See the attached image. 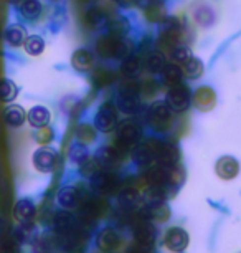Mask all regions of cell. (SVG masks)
Returning a JSON list of instances; mask_svg holds the SVG:
<instances>
[{
	"mask_svg": "<svg viewBox=\"0 0 241 253\" xmlns=\"http://www.w3.org/2000/svg\"><path fill=\"white\" fill-rule=\"evenodd\" d=\"M3 235V222H2V218H0V238H2Z\"/></svg>",
	"mask_w": 241,
	"mask_h": 253,
	"instance_id": "f6af8a7d",
	"label": "cell"
},
{
	"mask_svg": "<svg viewBox=\"0 0 241 253\" xmlns=\"http://www.w3.org/2000/svg\"><path fill=\"white\" fill-rule=\"evenodd\" d=\"M101 170H104V169L101 167V164L98 162L96 157H94V159H86L81 164V174L86 175V177H89V179H93L94 175H98Z\"/></svg>",
	"mask_w": 241,
	"mask_h": 253,
	"instance_id": "60d3db41",
	"label": "cell"
},
{
	"mask_svg": "<svg viewBox=\"0 0 241 253\" xmlns=\"http://www.w3.org/2000/svg\"><path fill=\"white\" fill-rule=\"evenodd\" d=\"M124 152H126L124 149H121V147H117V146L103 147L96 154V159L104 170H114L121 166V162L124 161Z\"/></svg>",
	"mask_w": 241,
	"mask_h": 253,
	"instance_id": "9c48e42d",
	"label": "cell"
},
{
	"mask_svg": "<svg viewBox=\"0 0 241 253\" xmlns=\"http://www.w3.org/2000/svg\"><path fill=\"white\" fill-rule=\"evenodd\" d=\"M215 170H216V174H218L221 179L230 180V179H235L236 175H238L240 164H238V161H236L235 157L223 156L221 159H218V162H216Z\"/></svg>",
	"mask_w": 241,
	"mask_h": 253,
	"instance_id": "2e32d148",
	"label": "cell"
},
{
	"mask_svg": "<svg viewBox=\"0 0 241 253\" xmlns=\"http://www.w3.org/2000/svg\"><path fill=\"white\" fill-rule=\"evenodd\" d=\"M162 73V81L169 86H175V84H180L183 71L178 65H165V68L160 71Z\"/></svg>",
	"mask_w": 241,
	"mask_h": 253,
	"instance_id": "83f0119b",
	"label": "cell"
},
{
	"mask_svg": "<svg viewBox=\"0 0 241 253\" xmlns=\"http://www.w3.org/2000/svg\"><path fill=\"white\" fill-rule=\"evenodd\" d=\"M164 243L170 252H183L188 245V233L180 227H172L165 232Z\"/></svg>",
	"mask_w": 241,
	"mask_h": 253,
	"instance_id": "7c38bea8",
	"label": "cell"
},
{
	"mask_svg": "<svg viewBox=\"0 0 241 253\" xmlns=\"http://www.w3.org/2000/svg\"><path fill=\"white\" fill-rule=\"evenodd\" d=\"M84 25H86L89 30H96L106 22V12L103 10L101 7L96 8H89V10L84 13Z\"/></svg>",
	"mask_w": 241,
	"mask_h": 253,
	"instance_id": "4316f807",
	"label": "cell"
},
{
	"mask_svg": "<svg viewBox=\"0 0 241 253\" xmlns=\"http://www.w3.org/2000/svg\"><path fill=\"white\" fill-rule=\"evenodd\" d=\"M3 119L10 127H20L27 119V114L23 111L22 106L18 104H10L7 106V109L3 111Z\"/></svg>",
	"mask_w": 241,
	"mask_h": 253,
	"instance_id": "cb8c5ba5",
	"label": "cell"
},
{
	"mask_svg": "<svg viewBox=\"0 0 241 253\" xmlns=\"http://www.w3.org/2000/svg\"><path fill=\"white\" fill-rule=\"evenodd\" d=\"M23 45H25V51H27L28 55H32V56H38V55L43 53V50H45L43 38L38 37V35L28 37Z\"/></svg>",
	"mask_w": 241,
	"mask_h": 253,
	"instance_id": "e575fe53",
	"label": "cell"
},
{
	"mask_svg": "<svg viewBox=\"0 0 241 253\" xmlns=\"http://www.w3.org/2000/svg\"><path fill=\"white\" fill-rule=\"evenodd\" d=\"M195 22L200 23L202 27H210L215 22V12L207 5L198 7L195 12Z\"/></svg>",
	"mask_w": 241,
	"mask_h": 253,
	"instance_id": "8d00e7d4",
	"label": "cell"
},
{
	"mask_svg": "<svg viewBox=\"0 0 241 253\" xmlns=\"http://www.w3.org/2000/svg\"><path fill=\"white\" fill-rule=\"evenodd\" d=\"M119 177L111 170H101L91 179V185L96 194L101 195H116L119 194Z\"/></svg>",
	"mask_w": 241,
	"mask_h": 253,
	"instance_id": "277c9868",
	"label": "cell"
},
{
	"mask_svg": "<svg viewBox=\"0 0 241 253\" xmlns=\"http://www.w3.org/2000/svg\"><path fill=\"white\" fill-rule=\"evenodd\" d=\"M117 124V111L112 103H104L98 109L96 116H94V126L101 132H111L114 131Z\"/></svg>",
	"mask_w": 241,
	"mask_h": 253,
	"instance_id": "52a82bcc",
	"label": "cell"
},
{
	"mask_svg": "<svg viewBox=\"0 0 241 253\" xmlns=\"http://www.w3.org/2000/svg\"><path fill=\"white\" fill-rule=\"evenodd\" d=\"M43 253H48V252H43Z\"/></svg>",
	"mask_w": 241,
	"mask_h": 253,
	"instance_id": "f907efd6",
	"label": "cell"
},
{
	"mask_svg": "<svg viewBox=\"0 0 241 253\" xmlns=\"http://www.w3.org/2000/svg\"><path fill=\"white\" fill-rule=\"evenodd\" d=\"M142 70V61H140V56H129L122 61L121 65V73L127 76V78H134L140 73Z\"/></svg>",
	"mask_w": 241,
	"mask_h": 253,
	"instance_id": "f1b7e54d",
	"label": "cell"
},
{
	"mask_svg": "<svg viewBox=\"0 0 241 253\" xmlns=\"http://www.w3.org/2000/svg\"><path fill=\"white\" fill-rule=\"evenodd\" d=\"M183 37V30H182V23L177 20L175 17H169L164 18L160 22V42L159 45L162 48L172 51L173 48L180 46Z\"/></svg>",
	"mask_w": 241,
	"mask_h": 253,
	"instance_id": "6da1fadb",
	"label": "cell"
},
{
	"mask_svg": "<svg viewBox=\"0 0 241 253\" xmlns=\"http://www.w3.org/2000/svg\"><path fill=\"white\" fill-rule=\"evenodd\" d=\"M145 20L150 23H160L165 18V5L162 0H149L144 7Z\"/></svg>",
	"mask_w": 241,
	"mask_h": 253,
	"instance_id": "ac0fdd59",
	"label": "cell"
},
{
	"mask_svg": "<svg viewBox=\"0 0 241 253\" xmlns=\"http://www.w3.org/2000/svg\"><path fill=\"white\" fill-rule=\"evenodd\" d=\"M10 2H13V3H17V2H18V0H10Z\"/></svg>",
	"mask_w": 241,
	"mask_h": 253,
	"instance_id": "bcb514c9",
	"label": "cell"
},
{
	"mask_svg": "<svg viewBox=\"0 0 241 253\" xmlns=\"http://www.w3.org/2000/svg\"><path fill=\"white\" fill-rule=\"evenodd\" d=\"M18 88L12 80H0V101L2 103H12L17 98Z\"/></svg>",
	"mask_w": 241,
	"mask_h": 253,
	"instance_id": "4dcf8cb0",
	"label": "cell"
},
{
	"mask_svg": "<svg viewBox=\"0 0 241 253\" xmlns=\"http://www.w3.org/2000/svg\"><path fill=\"white\" fill-rule=\"evenodd\" d=\"M69 159L74 164H79L81 166L84 161L89 159V154H88V149L86 146L81 144V142H78V144H74L71 149H69Z\"/></svg>",
	"mask_w": 241,
	"mask_h": 253,
	"instance_id": "f35d334b",
	"label": "cell"
},
{
	"mask_svg": "<svg viewBox=\"0 0 241 253\" xmlns=\"http://www.w3.org/2000/svg\"><path fill=\"white\" fill-rule=\"evenodd\" d=\"M107 30H109L111 37L122 38L127 32H129V22H127L126 18L117 17L114 20H109V23H107Z\"/></svg>",
	"mask_w": 241,
	"mask_h": 253,
	"instance_id": "836d02e7",
	"label": "cell"
},
{
	"mask_svg": "<svg viewBox=\"0 0 241 253\" xmlns=\"http://www.w3.org/2000/svg\"><path fill=\"white\" fill-rule=\"evenodd\" d=\"M145 66L152 73H160L165 68V58L160 53H149L145 58Z\"/></svg>",
	"mask_w": 241,
	"mask_h": 253,
	"instance_id": "74e56055",
	"label": "cell"
},
{
	"mask_svg": "<svg viewBox=\"0 0 241 253\" xmlns=\"http://www.w3.org/2000/svg\"><path fill=\"white\" fill-rule=\"evenodd\" d=\"M51 129H48V127H41L40 129V134H38V139L40 142H48L51 139Z\"/></svg>",
	"mask_w": 241,
	"mask_h": 253,
	"instance_id": "ee69618b",
	"label": "cell"
},
{
	"mask_svg": "<svg viewBox=\"0 0 241 253\" xmlns=\"http://www.w3.org/2000/svg\"><path fill=\"white\" fill-rule=\"evenodd\" d=\"M132 156H134L136 164H139V166H149L150 162L155 161L152 139L137 146L136 149H134V152H132Z\"/></svg>",
	"mask_w": 241,
	"mask_h": 253,
	"instance_id": "44dd1931",
	"label": "cell"
},
{
	"mask_svg": "<svg viewBox=\"0 0 241 253\" xmlns=\"http://www.w3.org/2000/svg\"><path fill=\"white\" fill-rule=\"evenodd\" d=\"M144 218L155 222H167L170 218V209L165 205V202L160 204H149L144 209Z\"/></svg>",
	"mask_w": 241,
	"mask_h": 253,
	"instance_id": "ffe728a7",
	"label": "cell"
},
{
	"mask_svg": "<svg viewBox=\"0 0 241 253\" xmlns=\"http://www.w3.org/2000/svg\"><path fill=\"white\" fill-rule=\"evenodd\" d=\"M107 210V204L106 200H103L101 197L98 199H89L86 200L81 209H79V213H81V220L86 223H93L96 218H101L106 213Z\"/></svg>",
	"mask_w": 241,
	"mask_h": 253,
	"instance_id": "8fae6325",
	"label": "cell"
},
{
	"mask_svg": "<svg viewBox=\"0 0 241 253\" xmlns=\"http://www.w3.org/2000/svg\"><path fill=\"white\" fill-rule=\"evenodd\" d=\"M79 190L76 187H63L58 192V204L63 209H71L79 202Z\"/></svg>",
	"mask_w": 241,
	"mask_h": 253,
	"instance_id": "484cf974",
	"label": "cell"
},
{
	"mask_svg": "<svg viewBox=\"0 0 241 253\" xmlns=\"http://www.w3.org/2000/svg\"><path fill=\"white\" fill-rule=\"evenodd\" d=\"M139 89H142V91L147 94V96H152V94L157 91V86H155V83L152 80H145L142 84L139 86Z\"/></svg>",
	"mask_w": 241,
	"mask_h": 253,
	"instance_id": "7bdbcfd3",
	"label": "cell"
},
{
	"mask_svg": "<svg viewBox=\"0 0 241 253\" xmlns=\"http://www.w3.org/2000/svg\"><path fill=\"white\" fill-rule=\"evenodd\" d=\"M114 81V71L107 68H98L93 73V83L98 88H104L107 84H111Z\"/></svg>",
	"mask_w": 241,
	"mask_h": 253,
	"instance_id": "d6a6232c",
	"label": "cell"
},
{
	"mask_svg": "<svg viewBox=\"0 0 241 253\" xmlns=\"http://www.w3.org/2000/svg\"><path fill=\"white\" fill-rule=\"evenodd\" d=\"M53 225L60 233H68L76 230V222H74V217L66 210H61V212H56L53 217Z\"/></svg>",
	"mask_w": 241,
	"mask_h": 253,
	"instance_id": "7402d4cb",
	"label": "cell"
},
{
	"mask_svg": "<svg viewBox=\"0 0 241 253\" xmlns=\"http://www.w3.org/2000/svg\"><path fill=\"white\" fill-rule=\"evenodd\" d=\"M170 56H172V60L175 61V63H185V61L190 58V53H188V50L183 48V46H177V48H173L170 51Z\"/></svg>",
	"mask_w": 241,
	"mask_h": 253,
	"instance_id": "b9f144b4",
	"label": "cell"
},
{
	"mask_svg": "<svg viewBox=\"0 0 241 253\" xmlns=\"http://www.w3.org/2000/svg\"><path fill=\"white\" fill-rule=\"evenodd\" d=\"M182 71L187 75V78L197 80V78H200V76L203 75V63L198 58H195V56L190 55V58L183 63V70Z\"/></svg>",
	"mask_w": 241,
	"mask_h": 253,
	"instance_id": "1f68e13d",
	"label": "cell"
},
{
	"mask_svg": "<svg viewBox=\"0 0 241 253\" xmlns=\"http://www.w3.org/2000/svg\"><path fill=\"white\" fill-rule=\"evenodd\" d=\"M139 84L134 83V81L122 84L121 91L117 94V106L122 113L132 114L139 109Z\"/></svg>",
	"mask_w": 241,
	"mask_h": 253,
	"instance_id": "3957f363",
	"label": "cell"
},
{
	"mask_svg": "<svg viewBox=\"0 0 241 253\" xmlns=\"http://www.w3.org/2000/svg\"><path fill=\"white\" fill-rule=\"evenodd\" d=\"M119 42H121V38H116V37H111V35L101 37L96 42V53L104 60L116 58L117 50H119Z\"/></svg>",
	"mask_w": 241,
	"mask_h": 253,
	"instance_id": "9a60e30c",
	"label": "cell"
},
{
	"mask_svg": "<svg viewBox=\"0 0 241 253\" xmlns=\"http://www.w3.org/2000/svg\"><path fill=\"white\" fill-rule=\"evenodd\" d=\"M112 2H121V0H112Z\"/></svg>",
	"mask_w": 241,
	"mask_h": 253,
	"instance_id": "7dc6e473",
	"label": "cell"
},
{
	"mask_svg": "<svg viewBox=\"0 0 241 253\" xmlns=\"http://www.w3.org/2000/svg\"><path fill=\"white\" fill-rule=\"evenodd\" d=\"M140 136H142V129H140L139 124L132 121V119H127V121L119 124V127H117V142H119L117 147L126 151L127 147L137 144Z\"/></svg>",
	"mask_w": 241,
	"mask_h": 253,
	"instance_id": "5b68a950",
	"label": "cell"
},
{
	"mask_svg": "<svg viewBox=\"0 0 241 253\" xmlns=\"http://www.w3.org/2000/svg\"><path fill=\"white\" fill-rule=\"evenodd\" d=\"M20 12L25 18L33 20V18H36L41 13V3L38 2V0H23Z\"/></svg>",
	"mask_w": 241,
	"mask_h": 253,
	"instance_id": "d590c367",
	"label": "cell"
},
{
	"mask_svg": "<svg viewBox=\"0 0 241 253\" xmlns=\"http://www.w3.org/2000/svg\"><path fill=\"white\" fill-rule=\"evenodd\" d=\"M93 63H94V58H93V53L84 48H79L73 53V58H71V65L74 70L78 71H88L93 68Z\"/></svg>",
	"mask_w": 241,
	"mask_h": 253,
	"instance_id": "d4e9b609",
	"label": "cell"
},
{
	"mask_svg": "<svg viewBox=\"0 0 241 253\" xmlns=\"http://www.w3.org/2000/svg\"><path fill=\"white\" fill-rule=\"evenodd\" d=\"M154 144V156L155 161H159V164L162 166H175L178 162V149L177 146H173L172 142H160L152 139Z\"/></svg>",
	"mask_w": 241,
	"mask_h": 253,
	"instance_id": "30bf717a",
	"label": "cell"
},
{
	"mask_svg": "<svg viewBox=\"0 0 241 253\" xmlns=\"http://www.w3.org/2000/svg\"><path fill=\"white\" fill-rule=\"evenodd\" d=\"M193 104L200 111H210L216 104V94L210 86H200L193 94Z\"/></svg>",
	"mask_w": 241,
	"mask_h": 253,
	"instance_id": "5bb4252c",
	"label": "cell"
},
{
	"mask_svg": "<svg viewBox=\"0 0 241 253\" xmlns=\"http://www.w3.org/2000/svg\"><path fill=\"white\" fill-rule=\"evenodd\" d=\"M147 121L155 131H159V132L169 131L170 127H172L173 118H172V111H170V108L167 106V103L155 101L147 113Z\"/></svg>",
	"mask_w": 241,
	"mask_h": 253,
	"instance_id": "7a4b0ae2",
	"label": "cell"
},
{
	"mask_svg": "<svg viewBox=\"0 0 241 253\" xmlns=\"http://www.w3.org/2000/svg\"><path fill=\"white\" fill-rule=\"evenodd\" d=\"M33 166L40 172H51L56 166V152L50 147H41L33 154Z\"/></svg>",
	"mask_w": 241,
	"mask_h": 253,
	"instance_id": "4fadbf2b",
	"label": "cell"
},
{
	"mask_svg": "<svg viewBox=\"0 0 241 253\" xmlns=\"http://www.w3.org/2000/svg\"><path fill=\"white\" fill-rule=\"evenodd\" d=\"M27 119H28V123H30L33 127H38V129H41V127L48 126L50 111L45 106H33L30 111H28Z\"/></svg>",
	"mask_w": 241,
	"mask_h": 253,
	"instance_id": "603a6c76",
	"label": "cell"
},
{
	"mask_svg": "<svg viewBox=\"0 0 241 253\" xmlns=\"http://www.w3.org/2000/svg\"><path fill=\"white\" fill-rule=\"evenodd\" d=\"M78 139L81 144H91L96 139V129L91 126V124H81L78 127Z\"/></svg>",
	"mask_w": 241,
	"mask_h": 253,
	"instance_id": "ab89813d",
	"label": "cell"
},
{
	"mask_svg": "<svg viewBox=\"0 0 241 253\" xmlns=\"http://www.w3.org/2000/svg\"><path fill=\"white\" fill-rule=\"evenodd\" d=\"M96 245L101 252H114L121 247V238L112 228H104V230L99 232Z\"/></svg>",
	"mask_w": 241,
	"mask_h": 253,
	"instance_id": "e0dca14e",
	"label": "cell"
},
{
	"mask_svg": "<svg viewBox=\"0 0 241 253\" xmlns=\"http://www.w3.org/2000/svg\"><path fill=\"white\" fill-rule=\"evenodd\" d=\"M137 2H140V0H137ZM147 2H149V0H147Z\"/></svg>",
	"mask_w": 241,
	"mask_h": 253,
	"instance_id": "681fc988",
	"label": "cell"
},
{
	"mask_svg": "<svg viewBox=\"0 0 241 253\" xmlns=\"http://www.w3.org/2000/svg\"><path fill=\"white\" fill-rule=\"evenodd\" d=\"M81 2H88V0H81Z\"/></svg>",
	"mask_w": 241,
	"mask_h": 253,
	"instance_id": "c3c4849f",
	"label": "cell"
},
{
	"mask_svg": "<svg viewBox=\"0 0 241 253\" xmlns=\"http://www.w3.org/2000/svg\"><path fill=\"white\" fill-rule=\"evenodd\" d=\"M5 40H7V43L8 45H12V46H20L25 43V40H27V33H25V28H22V27H18V25H12V27H8L7 30H5Z\"/></svg>",
	"mask_w": 241,
	"mask_h": 253,
	"instance_id": "f546056e",
	"label": "cell"
},
{
	"mask_svg": "<svg viewBox=\"0 0 241 253\" xmlns=\"http://www.w3.org/2000/svg\"><path fill=\"white\" fill-rule=\"evenodd\" d=\"M167 106L170 108V111H187L190 106V91L185 84H175V86H170L167 91V99H165Z\"/></svg>",
	"mask_w": 241,
	"mask_h": 253,
	"instance_id": "8992f818",
	"label": "cell"
},
{
	"mask_svg": "<svg viewBox=\"0 0 241 253\" xmlns=\"http://www.w3.org/2000/svg\"><path fill=\"white\" fill-rule=\"evenodd\" d=\"M134 237H136V242L139 247L142 248H149L154 245V240H155V228L154 225L150 223V220L147 218H134Z\"/></svg>",
	"mask_w": 241,
	"mask_h": 253,
	"instance_id": "ba28073f",
	"label": "cell"
},
{
	"mask_svg": "<svg viewBox=\"0 0 241 253\" xmlns=\"http://www.w3.org/2000/svg\"><path fill=\"white\" fill-rule=\"evenodd\" d=\"M33 215H35V204H33L30 199H20L15 204L13 217H15L18 222L28 223L33 218Z\"/></svg>",
	"mask_w": 241,
	"mask_h": 253,
	"instance_id": "d6986e66",
	"label": "cell"
}]
</instances>
